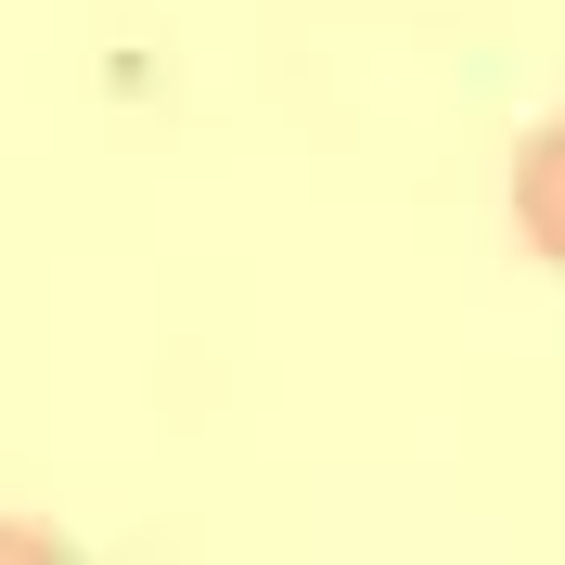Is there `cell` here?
<instances>
[{
    "label": "cell",
    "instance_id": "1",
    "mask_svg": "<svg viewBox=\"0 0 565 565\" xmlns=\"http://www.w3.org/2000/svg\"><path fill=\"white\" fill-rule=\"evenodd\" d=\"M514 232H527L540 270H565V116H540L527 154H514Z\"/></svg>",
    "mask_w": 565,
    "mask_h": 565
}]
</instances>
